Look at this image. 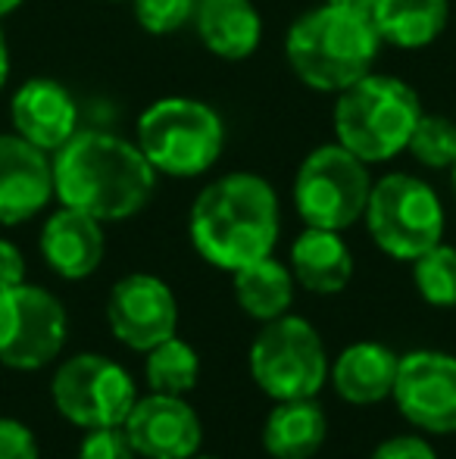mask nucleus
I'll return each mask as SVG.
<instances>
[{"label":"nucleus","instance_id":"obj_8","mask_svg":"<svg viewBox=\"0 0 456 459\" xmlns=\"http://www.w3.org/2000/svg\"><path fill=\"white\" fill-rule=\"evenodd\" d=\"M369 191V163L338 141L316 147L294 176V206L310 229H350L363 219Z\"/></svg>","mask_w":456,"mask_h":459},{"label":"nucleus","instance_id":"obj_29","mask_svg":"<svg viewBox=\"0 0 456 459\" xmlns=\"http://www.w3.org/2000/svg\"><path fill=\"white\" fill-rule=\"evenodd\" d=\"M369 459H438L434 447L419 435H397L391 441L378 444Z\"/></svg>","mask_w":456,"mask_h":459},{"label":"nucleus","instance_id":"obj_33","mask_svg":"<svg viewBox=\"0 0 456 459\" xmlns=\"http://www.w3.org/2000/svg\"><path fill=\"white\" fill-rule=\"evenodd\" d=\"M22 4H25V0H0V19L10 16V13H16Z\"/></svg>","mask_w":456,"mask_h":459},{"label":"nucleus","instance_id":"obj_12","mask_svg":"<svg viewBox=\"0 0 456 459\" xmlns=\"http://www.w3.org/2000/svg\"><path fill=\"white\" fill-rule=\"evenodd\" d=\"M107 322L116 341L138 353H147L178 332L176 294L163 278L132 273L110 288Z\"/></svg>","mask_w":456,"mask_h":459},{"label":"nucleus","instance_id":"obj_30","mask_svg":"<svg viewBox=\"0 0 456 459\" xmlns=\"http://www.w3.org/2000/svg\"><path fill=\"white\" fill-rule=\"evenodd\" d=\"M25 281V260L22 250L13 241H4L0 238V290L16 288V284Z\"/></svg>","mask_w":456,"mask_h":459},{"label":"nucleus","instance_id":"obj_15","mask_svg":"<svg viewBox=\"0 0 456 459\" xmlns=\"http://www.w3.org/2000/svg\"><path fill=\"white\" fill-rule=\"evenodd\" d=\"M10 119L19 138L41 147L44 153H56L79 132V107L73 94L47 75L29 79L13 94Z\"/></svg>","mask_w":456,"mask_h":459},{"label":"nucleus","instance_id":"obj_34","mask_svg":"<svg viewBox=\"0 0 456 459\" xmlns=\"http://www.w3.org/2000/svg\"><path fill=\"white\" fill-rule=\"evenodd\" d=\"M451 172H453V191H456V160H453V166H451Z\"/></svg>","mask_w":456,"mask_h":459},{"label":"nucleus","instance_id":"obj_5","mask_svg":"<svg viewBox=\"0 0 456 459\" xmlns=\"http://www.w3.org/2000/svg\"><path fill=\"white\" fill-rule=\"evenodd\" d=\"M134 144L157 176L194 178L216 166L226 147L222 116L197 97H159L134 126Z\"/></svg>","mask_w":456,"mask_h":459},{"label":"nucleus","instance_id":"obj_16","mask_svg":"<svg viewBox=\"0 0 456 459\" xmlns=\"http://www.w3.org/2000/svg\"><path fill=\"white\" fill-rule=\"evenodd\" d=\"M41 256L50 273H56L66 281H82L94 275L104 263L107 238L104 222L73 206H63L50 212L41 229Z\"/></svg>","mask_w":456,"mask_h":459},{"label":"nucleus","instance_id":"obj_32","mask_svg":"<svg viewBox=\"0 0 456 459\" xmlns=\"http://www.w3.org/2000/svg\"><path fill=\"white\" fill-rule=\"evenodd\" d=\"M6 79H10V48H6L4 29H0V91H4Z\"/></svg>","mask_w":456,"mask_h":459},{"label":"nucleus","instance_id":"obj_6","mask_svg":"<svg viewBox=\"0 0 456 459\" xmlns=\"http://www.w3.org/2000/svg\"><path fill=\"white\" fill-rule=\"evenodd\" d=\"M366 229L378 250L391 260L413 263L444 241V206L434 187L407 172L372 182L366 204Z\"/></svg>","mask_w":456,"mask_h":459},{"label":"nucleus","instance_id":"obj_1","mask_svg":"<svg viewBox=\"0 0 456 459\" xmlns=\"http://www.w3.org/2000/svg\"><path fill=\"white\" fill-rule=\"evenodd\" d=\"M157 169L141 147L113 132H75L54 153V197L98 222H122L151 204Z\"/></svg>","mask_w":456,"mask_h":459},{"label":"nucleus","instance_id":"obj_31","mask_svg":"<svg viewBox=\"0 0 456 459\" xmlns=\"http://www.w3.org/2000/svg\"><path fill=\"white\" fill-rule=\"evenodd\" d=\"M335 6H344L350 13H359V16H369L372 19V10H375V0H329Z\"/></svg>","mask_w":456,"mask_h":459},{"label":"nucleus","instance_id":"obj_17","mask_svg":"<svg viewBox=\"0 0 456 459\" xmlns=\"http://www.w3.org/2000/svg\"><path fill=\"white\" fill-rule=\"evenodd\" d=\"M397 366H400V357L391 347L378 341H357L344 347L331 363V385L338 397L353 406L382 403L394 394Z\"/></svg>","mask_w":456,"mask_h":459},{"label":"nucleus","instance_id":"obj_11","mask_svg":"<svg viewBox=\"0 0 456 459\" xmlns=\"http://www.w3.org/2000/svg\"><path fill=\"white\" fill-rule=\"evenodd\" d=\"M391 397L419 431L456 435V357L444 351H413L400 357Z\"/></svg>","mask_w":456,"mask_h":459},{"label":"nucleus","instance_id":"obj_10","mask_svg":"<svg viewBox=\"0 0 456 459\" xmlns=\"http://www.w3.org/2000/svg\"><path fill=\"white\" fill-rule=\"evenodd\" d=\"M66 334V309L47 288L22 281L0 290V366L38 372L60 357Z\"/></svg>","mask_w":456,"mask_h":459},{"label":"nucleus","instance_id":"obj_7","mask_svg":"<svg viewBox=\"0 0 456 459\" xmlns=\"http://www.w3.org/2000/svg\"><path fill=\"white\" fill-rule=\"evenodd\" d=\"M250 375L272 400L316 397L329 378V357L319 332L300 316L262 322L250 344Z\"/></svg>","mask_w":456,"mask_h":459},{"label":"nucleus","instance_id":"obj_24","mask_svg":"<svg viewBox=\"0 0 456 459\" xmlns=\"http://www.w3.org/2000/svg\"><path fill=\"white\" fill-rule=\"evenodd\" d=\"M413 284L432 307H456V247L441 241L413 260Z\"/></svg>","mask_w":456,"mask_h":459},{"label":"nucleus","instance_id":"obj_26","mask_svg":"<svg viewBox=\"0 0 456 459\" xmlns=\"http://www.w3.org/2000/svg\"><path fill=\"white\" fill-rule=\"evenodd\" d=\"M132 10L147 35H172L194 19L197 0H132Z\"/></svg>","mask_w":456,"mask_h":459},{"label":"nucleus","instance_id":"obj_9","mask_svg":"<svg viewBox=\"0 0 456 459\" xmlns=\"http://www.w3.org/2000/svg\"><path fill=\"white\" fill-rule=\"evenodd\" d=\"M50 400L69 425L91 431L125 422L138 391L132 375L116 359L100 353H75L56 366Z\"/></svg>","mask_w":456,"mask_h":459},{"label":"nucleus","instance_id":"obj_25","mask_svg":"<svg viewBox=\"0 0 456 459\" xmlns=\"http://www.w3.org/2000/svg\"><path fill=\"white\" fill-rule=\"evenodd\" d=\"M407 151L428 169H451L456 160V122L438 113H422Z\"/></svg>","mask_w":456,"mask_h":459},{"label":"nucleus","instance_id":"obj_23","mask_svg":"<svg viewBox=\"0 0 456 459\" xmlns=\"http://www.w3.org/2000/svg\"><path fill=\"white\" fill-rule=\"evenodd\" d=\"M144 375L151 391L185 397L188 391H194L197 378H201V357H197L194 347L185 344L178 334H172L163 344L147 351Z\"/></svg>","mask_w":456,"mask_h":459},{"label":"nucleus","instance_id":"obj_2","mask_svg":"<svg viewBox=\"0 0 456 459\" xmlns=\"http://www.w3.org/2000/svg\"><path fill=\"white\" fill-rule=\"evenodd\" d=\"M281 212L272 185L254 172H228L194 197L188 235L194 250L222 273L272 256Z\"/></svg>","mask_w":456,"mask_h":459},{"label":"nucleus","instance_id":"obj_35","mask_svg":"<svg viewBox=\"0 0 456 459\" xmlns=\"http://www.w3.org/2000/svg\"><path fill=\"white\" fill-rule=\"evenodd\" d=\"M191 459H219V456H201V454H194Z\"/></svg>","mask_w":456,"mask_h":459},{"label":"nucleus","instance_id":"obj_18","mask_svg":"<svg viewBox=\"0 0 456 459\" xmlns=\"http://www.w3.org/2000/svg\"><path fill=\"white\" fill-rule=\"evenodd\" d=\"M194 22L203 48L228 63L254 56L262 41V19L250 0H201Z\"/></svg>","mask_w":456,"mask_h":459},{"label":"nucleus","instance_id":"obj_13","mask_svg":"<svg viewBox=\"0 0 456 459\" xmlns=\"http://www.w3.org/2000/svg\"><path fill=\"white\" fill-rule=\"evenodd\" d=\"M122 429L141 459H191L203 441L194 406L178 394L151 391L138 397Z\"/></svg>","mask_w":456,"mask_h":459},{"label":"nucleus","instance_id":"obj_21","mask_svg":"<svg viewBox=\"0 0 456 459\" xmlns=\"http://www.w3.org/2000/svg\"><path fill=\"white\" fill-rule=\"evenodd\" d=\"M451 19L447 0H375L372 25L384 44L419 50L438 41Z\"/></svg>","mask_w":456,"mask_h":459},{"label":"nucleus","instance_id":"obj_14","mask_svg":"<svg viewBox=\"0 0 456 459\" xmlns=\"http://www.w3.org/2000/svg\"><path fill=\"white\" fill-rule=\"evenodd\" d=\"M54 200V160L25 138L0 134V225L29 222Z\"/></svg>","mask_w":456,"mask_h":459},{"label":"nucleus","instance_id":"obj_28","mask_svg":"<svg viewBox=\"0 0 456 459\" xmlns=\"http://www.w3.org/2000/svg\"><path fill=\"white\" fill-rule=\"evenodd\" d=\"M0 459H41L35 431L19 419L0 416Z\"/></svg>","mask_w":456,"mask_h":459},{"label":"nucleus","instance_id":"obj_20","mask_svg":"<svg viewBox=\"0 0 456 459\" xmlns=\"http://www.w3.org/2000/svg\"><path fill=\"white\" fill-rule=\"evenodd\" d=\"M329 435V419L316 397L275 400L262 425V447L272 459H310Z\"/></svg>","mask_w":456,"mask_h":459},{"label":"nucleus","instance_id":"obj_3","mask_svg":"<svg viewBox=\"0 0 456 459\" xmlns=\"http://www.w3.org/2000/svg\"><path fill=\"white\" fill-rule=\"evenodd\" d=\"M378 38L369 16H359L325 0L323 6L294 19L285 38V54L294 75L313 91L341 94L375 66Z\"/></svg>","mask_w":456,"mask_h":459},{"label":"nucleus","instance_id":"obj_19","mask_svg":"<svg viewBox=\"0 0 456 459\" xmlns=\"http://www.w3.org/2000/svg\"><path fill=\"white\" fill-rule=\"evenodd\" d=\"M291 275L313 294H338L353 278V254L341 231L310 229L291 244Z\"/></svg>","mask_w":456,"mask_h":459},{"label":"nucleus","instance_id":"obj_27","mask_svg":"<svg viewBox=\"0 0 456 459\" xmlns=\"http://www.w3.org/2000/svg\"><path fill=\"white\" fill-rule=\"evenodd\" d=\"M132 441H128L122 425H110V429H91L85 431V441L79 447V459H134Z\"/></svg>","mask_w":456,"mask_h":459},{"label":"nucleus","instance_id":"obj_4","mask_svg":"<svg viewBox=\"0 0 456 459\" xmlns=\"http://www.w3.org/2000/svg\"><path fill=\"white\" fill-rule=\"evenodd\" d=\"M419 116V94L407 82L369 73L338 94L335 138L363 163H388L407 151Z\"/></svg>","mask_w":456,"mask_h":459},{"label":"nucleus","instance_id":"obj_22","mask_svg":"<svg viewBox=\"0 0 456 459\" xmlns=\"http://www.w3.org/2000/svg\"><path fill=\"white\" fill-rule=\"evenodd\" d=\"M235 278V300L250 319L256 322H272L285 316L294 303V275L291 266L279 263L275 256H262V260L250 263V266L231 273Z\"/></svg>","mask_w":456,"mask_h":459}]
</instances>
